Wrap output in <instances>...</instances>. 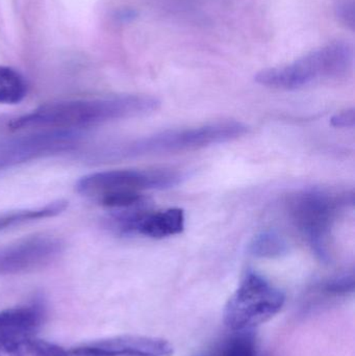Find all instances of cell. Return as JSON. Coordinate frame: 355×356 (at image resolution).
<instances>
[{
  "mask_svg": "<svg viewBox=\"0 0 355 356\" xmlns=\"http://www.w3.org/2000/svg\"><path fill=\"white\" fill-rule=\"evenodd\" d=\"M354 60L352 46L345 42H335L291 64L261 71L256 74V81L272 89H302L347 74L354 66Z\"/></svg>",
  "mask_w": 355,
  "mask_h": 356,
  "instance_id": "obj_3",
  "label": "cell"
},
{
  "mask_svg": "<svg viewBox=\"0 0 355 356\" xmlns=\"http://www.w3.org/2000/svg\"><path fill=\"white\" fill-rule=\"evenodd\" d=\"M283 291L256 272L245 274L225 305L224 323L233 332H247L266 323L285 305Z\"/></svg>",
  "mask_w": 355,
  "mask_h": 356,
  "instance_id": "obj_4",
  "label": "cell"
},
{
  "mask_svg": "<svg viewBox=\"0 0 355 356\" xmlns=\"http://www.w3.org/2000/svg\"><path fill=\"white\" fill-rule=\"evenodd\" d=\"M347 201V196L331 195L320 190L304 191L292 198V218L322 259H329L331 227L338 211Z\"/></svg>",
  "mask_w": 355,
  "mask_h": 356,
  "instance_id": "obj_5",
  "label": "cell"
},
{
  "mask_svg": "<svg viewBox=\"0 0 355 356\" xmlns=\"http://www.w3.org/2000/svg\"><path fill=\"white\" fill-rule=\"evenodd\" d=\"M354 273H348L327 280L319 291L327 297L346 296L354 292Z\"/></svg>",
  "mask_w": 355,
  "mask_h": 356,
  "instance_id": "obj_16",
  "label": "cell"
},
{
  "mask_svg": "<svg viewBox=\"0 0 355 356\" xmlns=\"http://www.w3.org/2000/svg\"><path fill=\"white\" fill-rule=\"evenodd\" d=\"M172 345L152 337L122 336L73 348L69 356H172Z\"/></svg>",
  "mask_w": 355,
  "mask_h": 356,
  "instance_id": "obj_9",
  "label": "cell"
},
{
  "mask_svg": "<svg viewBox=\"0 0 355 356\" xmlns=\"http://www.w3.org/2000/svg\"><path fill=\"white\" fill-rule=\"evenodd\" d=\"M81 131H37L0 141V171L74 150L81 144Z\"/></svg>",
  "mask_w": 355,
  "mask_h": 356,
  "instance_id": "obj_7",
  "label": "cell"
},
{
  "mask_svg": "<svg viewBox=\"0 0 355 356\" xmlns=\"http://www.w3.org/2000/svg\"><path fill=\"white\" fill-rule=\"evenodd\" d=\"M331 125L337 129H349L355 124V110L348 108L338 113L331 118Z\"/></svg>",
  "mask_w": 355,
  "mask_h": 356,
  "instance_id": "obj_18",
  "label": "cell"
},
{
  "mask_svg": "<svg viewBox=\"0 0 355 356\" xmlns=\"http://www.w3.org/2000/svg\"><path fill=\"white\" fill-rule=\"evenodd\" d=\"M247 131L248 127L238 121H222L188 129H171L131 141L108 144L90 152L88 159L101 163L192 152L233 141Z\"/></svg>",
  "mask_w": 355,
  "mask_h": 356,
  "instance_id": "obj_2",
  "label": "cell"
},
{
  "mask_svg": "<svg viewBox=\"0 0 355 356\" xmlns=\"http://www.w3.org/2000/svg\"><path fill=\"white\" fill-rule=\"evenodd\" d=\"M68 205V201L58 199L42 207L3 211L0 213V232L12 229L31 222L56 217L64 213Z\"/></svg>",
  "mask_w": 355,
  "mask_h": 356,
  "instance_id": "obj_11",
  "label": "cell"
},
{
  "mask_svg": "<svg viewBox=\"0 0 355 356\" xmlns=\"http://www.w3.org/2000/svg\"><path fill=\"white\" fill-rule=\"evenodd\" d=\"M183 175L167 169L154 170H108L91 173L79 179V194L99 200L117 193H140L145 190H164L181 184Z\"/></svg>",
  "mask_w": 355,
  "mask_h": 356,
  "instance_id": "obj_6",
  "label": "cell"
},
{
  "mask_svg": "<svg viewBox=\"0 0 355 356\" xmlns=\"http://www.w3.org/2000/svg\"><path fill=\"white\" fill-rule=\"evenodd\" d=\"M45 307L39 302L0 311V344L33 338L45 321Z\"/></svg>",
  "mask_w": 355,
  "mask_h": 356,
  "instance_id": "obj_10",
  "label": "cell"
},
{
  "mask_svg": "<svg viewBox=\"0 0 355 356\" xmlns=\"http://www.w3.org/2000/svg\"><path fill=\"white\" fill-rule=\"evenodd\" d=\"M158 98L125 95L43 104L20 115L0 116V136L37 131H81L113 121L144 116L160 108Z\"/></svg>",
  "mask_w": 355,
  "mask_h": 356,
  "instance_id": "obj_1",
  "label": "cell"
},
{
  "mask_svg": "<svg viewBox=\"0 0 355 356\" xmlns=\"http://www.w3.org/2000/svg\"><path fill=\"white\" fill-rule=\"evenodd\" d=\"M286 241L275 232H263L258 234L250 244L249 251L254 257H281L287 252Z\"/></svg>",
  "mask_w": 355,
  "mask_h": 356,
  "instance_id": "obj_15",
  "label": "cell"
},
{
  "mask_svg": "<svg viewBox=\"0 0 355 356\" xmlns=\"http://www.w3.org/2000/svg\"><path fill=\"white\" fill-rule=\"evenodd\" d=\"M199 356H208V353H206V355H199Z\"/></svg>",
  "mask_w": 355,
  "mask_h": 356,
  "instance_id": "obj_19",
  "label": "cell"
},
{
  "mask_svg": "<svg viewBox=\"0 0 355 356\" xmlns=\"http://www.w3.org/2000/svg\"><path fill=\"white\" fill-rule=\"evenodd\" d=\"M26 93L24 77L10 67L0 66V104H19Z\"/></svg>",
  "mask_w": 355,
  "mask_h": 356,
  "instance_id": "obj_14",
  "label": "cell"
},
{
  "mask_svg": "<svg viewBox=\"0 0 355 356\" xmlns=\"http://www.w3.org/2000/svg\"><path fill=\"white\" fill-rule=\"evenodd\" d=\"M62 238L35 234L0 247V275L26 273L47 267L64 252Z\"/></svg>",
  "mask_w": 355,
  "mask_h": 356,
  "instance_id": "obj_8",
  "label": "cell"
},
{
  "mask_svg": "<svg viewBox=\"0 0 355 356\" xmlns=\"http://www.w3.org/2000/svg\"><path fill=\"white\" fill-rule=\"evenodd\" d=\"M336 14L341 22L354 29V0H339L336 6Z\"/></svg>",
  "mask_w": 355,
  "mask_h": 356,
  "instance_id": "obj_17",
  "label": "cell"
},
{
  "mask_svg": "<svg viewBox=\"0 0 355 356\" xmlns=\"http://www.w3.org/2000/svg\"><path fill=\"white\" fill-rule=\"evenodd\" d=\"M0 356H69L62 347L33 338L0 344Z\"/></svg>",
  "mask_w": 355,
  "mask_h": 356,
  "instance_id": "obj_12",
  "label": "cell"
},
{
  "mask_svg": "<svg viewBox=\"0 0 355 356\" xmlns=\"http://www.w3.org/2000/svg\"><path fill=\"white\" fill-rule=\"evenodd\" d=\"M208 356H262L258 341L252 330L233 332V336L225 339Z\"/></svg>",
  "mask_w": 355,
  "mask_h": 356,
  "instance_id": "obj_13",
  "label": "cell"
}]
</instances>
